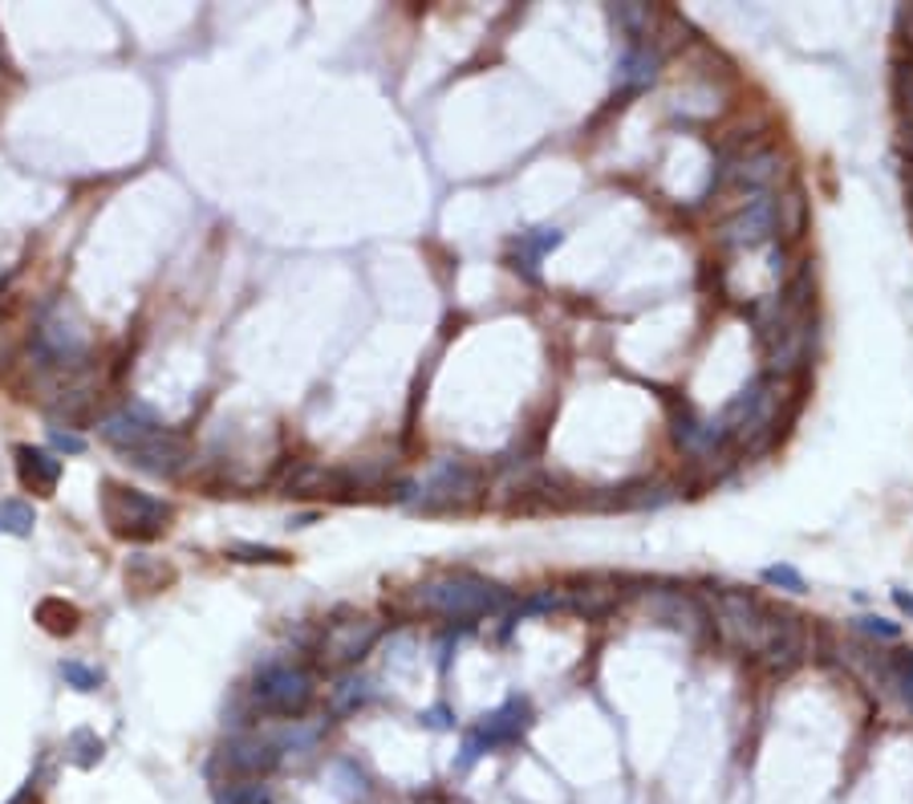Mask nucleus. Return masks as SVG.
<instances>
[{
    "label": "nucleus",
    "mask_w": 913,
    "mask_h": 804,
    "mask_svg": "<svg viewBox=\"0 0 913 804\" xmlns=\"http://www.w3.org/2000/svg\"><path fill=\"white\" fill-rule=\"evenodd\" d=\"M418 606L442 613V618H484V613L500 610L503 594L500 585L475 577V573H442L418 589Z\"/></svg>",
    "instance_id": "obj_1"
},
{
    "label": "nucleus",
    "mask_w": 913,
    "mask_h": 804,
    "mask_svg": "<svg viewBox=\"0 0 913 804\" xmlns=\"http://www.w3.org/2000/svg\"><path fill=\"white\" fill-rule=\"evenodd\" d=\"M102 508L110 533L131 536V540H155V536L167 533V521H171V508L162 500H155L147 491L119 488V484H106Z\"/></svg>",
    "instance_id": "obj_2"
},
{
    "label": "nucleus",
    "mask_w": 913,
    "mask_h": 804,
    "mask_svg": "<svg viewBox=\"0 0 913 804\" xmlns=\"http://www.w3.org/2000/svg\"><path fill=\"white\" fill-rule=\"evenodd\" d=\"M771 618L776 613H767L759 597L739 594V589H722L719 601H715V625H719V634L731 646L747 650V655L764 650L767 634H771Z\"/></svg>",
    "instance_id": "obj_3"
},
{
    "label": "nucleus",
    "mask_w": 913,
    "mask_h": 804,
    "mask_svg": "<svg viewBox=\"0 0 913 804\" xmlns=\"http://www.w3.org/2000/svg\"><path fill=\"white\" fill-rule=\"evenodd\" d=\"M256 703L272 715H301L313 703V679L309 670L289 667V662H268L256 674V686H252Z\"/></svg>",
    "instance_id": "obj_4"
},
{
    "label": "nucleus",
    "mask_w": 913,
    "mask_h": 804,
    "mask_svg": "<svg viewBox=\"0 0 913 804\" xmlns=\"http://www.w3.org/2000/svg\"><path fill=\"white\" fill-rule=\"evenodd\" d=\"M479 491H484V476L475 472L472 463L442 460L439 467L430 472L427 484H423V500H418V504L427 508V512H442V508H463V504H472Z\"/></svg>",
    "instance_id": "obj_5"
},
{
    "label": "nucleus",
    "mask_w": 913,
    "mask_h": 804,
    "mask_svg": "<svg viewBox=\"0 0 913 804\" xmlns=\"http://www.w3.org/2000/svg\"><path fill=\"white\" fill-rule=\"evenodd\" d=\"M382 634V625L374 618H345V622H333L325 630L321 638V658L329 667H350L357 658H366L374 650V642Z\"/></svg>",
    "instance_id": "obj_6"
},
{
    "label": "nucleus",
    "mask_w": 913,
    "mask_h": 804,
    "mask_svg": "<svg viewBox=\"0 0 913 804\" xmlns=\"http://www.w3.org/2000/svg\"><path fill=\"white\" fill-rule=\"evenodd\" d=\"M528 703L524 699H508L500 707V711H491L479 723V728L467 735V764H472L475 756H484V752H496V747H503V744H516L520 735H524V728H528Z\"/></svg>",
    "instance_id": "obj_7"
},
{
    "label": "nucleus",
    "mask_w": 913,
    "mask_h": 804,
    "mask_svg": "<svg viewBox=\"0 0 913 804\" xmlns=\"http://www.w3.org/2000/svg\"><path fill=\"white\" fill-rule=\"evenodd\" d=\"M771 236H776V199L771 195H752V204L719 228L722 248H755Z\"/></svg>",
    "instance_id": "obj_8"
},
{
    "label": "nucleus",
    "mask_w": 913,
    "mask_h": 804,
    "mask_svg": "<svg viewBox=\"0 0 913 804\" xmlns=\"http://www.w3.org/2000/svg\"><path fill=\"white\" fill-rule=\"evenodd\" d=\"M783 175V155L776 147H759L752 155H739L731 163L722 167V179L735 183L739 192H752V195H767V187Z\"/></svg>",
    "instance_id": "obj_9"
},
{
    "label": "nucleus",
    "mask_w": 913,
    "mask_h": 804,
    "mask_svg": "<svg viewBox=\"0 0 913 804\" xmlns=\"http://www.w3.org/2000/svg\"><path fill=\"white\" fill-rule=\"evenodd\" d=\"M804 650H808L804 622L792 618V613H776V618H771V634H767L764 650H759L764 667L776 670V674H783V670H792L795 662L804 658Z\"/></svg>",
    "instance_id": "obj_10"
},
{
    "label": "nucleus",
    "mask_w": 913,
    "mask_h": 804,
    "mask_svg": "<svg viewBox=\"0 0 913 804\" xmlns=\"http://www.w3.org/2000/svg\"><path fill=\"white\" fill-rule=\"evenodd\" d=\"M649 610H654V618L666 625H674V630H682L686 638H703L710 630V613L707 606L698 601L694 594H682V589H674V594H654L649 597Z\"/></svg>",
    "instance_id": "obj_11"
},
{
    "label": "nucleus",
    "mask_w": 913,
    "mask_h": 804,
    "mask_svg": "<svg viewBox=\"0 0 913 804\" xmlns=\"http://www.w3.org/2000/svg\"><path fill=\"white\" fill-rule=\"evenodd\" d=\"M277 744H268V740H256V735H248V740H232V744L223 747V768L232 776H240V780H260L265 772H272L277 768Z\"/></svg>",
    "instance_id": "obj_12"
},
{
    "label": "nucleus",
    "mask_w": 913,
    "mask_h": 804,
    "mask_svg": "<svg viewBox=\"0 0 913 804\" xmlns=\"http://www.w3.org/2000/svg\"><path fill=\"white\" fill-rule=\"evenodd\" d=\"M808 342H812V317H800L788 329H780V338L767 345V370L780 374V378L795 374L804 366V357H808Z\"/></svg>",
    "instance_id": "obj_13"
},
{
    "label": "nucleus",
    "mask_w": 913,
    "mask_h": 804,
    "mask_svg": "<svg viewBox=\"0 0 913 804\" xmlns=\"http://www.w3.org/2000/svg\"><path fill=\"white\" fill-rule=\"evenodd\" d=\"M162 427H155V418L143 415V411H114V415L102 418V427H98V435H102L110 447H119V451H138V447L147 443V439H155Z\"/></svg>",
    "instance_id": "obj_14"
},
{
    "label": "nucleus",
    "mask_w": 913,
    "mask_h": 804,
    "mask_svg": "<svg viewBox=\"0 0 913 804\" xmlns=\"http://www.w3.org/2000/svg\"><path fill=\"white\" fill-rule=\"evenodd\" d=\"M131 463L150 472V476H175L179 467L187 463V443L171 431H159L155 439H147V443L138 447V451H131Z\"/></svg>",
    "instance_id": "obj_15"
},
{
    "label": "nucleus",
    "mask_w": 913,
    "mask_h": 804,
    "mask_svg": "<svg viewBox=\"0 0 913 804\" xmlns=\"http://www.w3.org/2000/svg\"><path fill=\"white\" fill-rule=\"evenodd\" d=\"M13 455H16V476H21V484L33 491H41V496H53V488H58V479H61V460H53L49 451L29 447V443H21Z\"/></svg>",
    "instance_id": "obj_16"
},
{
    "label": "nucleus",
    "mask_w": 913,
    "mask_h": 804,
    "mask_svg": "<svg viewBox=\"0 0 913 804\" xmlns=\"http://www.w3.org/2000/svg\"><path fill=\"white\" fill-rule=\"evenodd\" d=\"M658 70H662V53L654 45L637 41L630 45L618 61V86L621 89H646L658 82Z\"/></svg>",
    "instance_id": "obj_17"
},
{
    "label": "nucleus",
    "mask_w": 913,
    "mask_h": 804,
    "mask_svg": "<svg viewBox=\"0 0 913 804\" xmlns=\"http://www.w3.org/2000/svg\"><path fill=\"white\" fill-rule=\"evenodd\" d=\"M804 223H808V199H804L800 187H792V192H783L776 199V232L783 240H800L804 236Z\"/></svg>",
    "instance_id": "obj_18"
},
{
    "label": "nucleus",
    "mask_w": 913,
    "mask_h": 804,
    "mask_svg": "<svg viewBox=\"0 0 913 804\" xmlns=\"http://www.w3.org/2000/svg\"><path fill=\"white\" fill-rule=\"evenodd\" d=\"M37 622L49 630V634H74L77 630V606L61 601V597H45L37 606Z\"/></svg>",
    "instance_id": "obj_19"
},
{
    "label": "nucleus",
    "mask_w": 913,
    "mask_h": 804,
    "mask_svg": "<svg viewBox=\"0 0 913 804\" xmlns=\"http://www.w3.org/2000/svg\"><path fill=\"white\" fill-rule=\"evenodd\" d=\"M613 21H618L625 33H630V45H637V37H649V29H654L658 13H654L649 4H618V9H613Z\"/></svg>",
    "instance_id": "obj_20"
},
{
    "label": "nucleus",
    "mask_w": 913,
    "mask_h": 804,
    "mask_svg": "<svg viewBox=\"0 0 913 804\" xmlns=\"http://www.w3.org/2000/svg\"><path fill=\"white\" fill-rule=\"evenodd\" d=\"M65 752H70V759H74L77 768H98V759L106 756V744L89 728H77L74 735L65 740Z\"/></svg>",
    "instance_id": "obj_21"
},
{
    "label": "nucleus",
    "mask_w": 913,
    "mask_h": 804,
    "mask_svg": "<svg viewBox=\"0 0 913 804\" xmlns=\"http://www.w3.org/2000/svg\"><path fill=\"white\" fill-rule=\"evenodd\" d=\"M33 524H37V512L25 500H0V533L4 536H29Z\"/></svg>",
    "instance_id": "obj_22"
},
{
    "label": "nucleus",
    "mask_w": 913,
    "mask_h": 804,
    "mask_svg": "<svg viewBox=\"0 0 913 804\" xmlns=\"http://www.w3.org/2000/svg\"><path fill=\"white\" fill-rule=\"evenodd\" d=\"M366 699H369V683L366 679H357V674H345V679H338V686H333V711L338 715L357 711Z\"/></svg>",
    "instance_id": "obj_23"
},
{
    "label": "nucleus",
    "mask_w": 913,
    "mask_h": 804,
    "mask_svg": "<svg viewBox=\"0 0 913 804\" xmlns=\"http://www.w3.org/2000/svg\"><path fill=\"white\" fill-rule=\"evenodd\" d=\"M216 804H272V801H268V789L260 780H240V784H228L216 796Z\"/></svg>",
    "instance_id": "obj_24"
},
{
    "label": "nucleus",
    "mask_w": 913,
    "mask_h": 804,
    "mask_svg": "<svg viewBox=\"0 0 913 804\" xmlns=\"http://www.w3.org/2000/svg\"><path fill=\"white\" fill-rule=\"evenodd\" d=\"M569 606H573L576 613H585V618H605V613L618 606V597L609 594V589H585V594H576Z\"/></svg>",
    "instance_id": "obj_25"
},
{
    "label": "nucleus",
    "mask_w": 913,
    "mask_h": 804,
    "mask_svg": "<svg viewBox=\"0 0 913 804\" xmlns=\"http://www.w3.org/2000/svg\"><path fill=\"white\" fill-rule=\"evenodd\" d=\"M61 679L74 686V691H98L102 686V670L86 667V662H61Z\"/></svg>",
    "instance_id": "obj_26"
},
{
    "label": "nucleus",
    "mask_w": 913,
    "mask_h": 804,
    "mask_svg": "<svg viewBox=\"0 0 913 804\" xmlns=\"http://www.w3.org/2000/svg\"><path fill=\"white\" fill-rule=\"evenodd\" d=\"M893 98L913 122V58H901L898 70H893Z\"/></svg>",
    "instance_id": "obj_27"
},
{
    "label": "nucleus",
    "mask_w": 913,
    "mask_h": 804,
    "mask_svg": "<svg viewBox=\"0 0 913 804\" xmlns=\"http://www.w3.org/2000/svg\"><path fill=\"white\" fill-rule=\"evenodd\" d=\"M764 581L767 585H780V589H792V594H804V577L792 565H767Z\"/></svg>",
    "instance_id": "obj_28"
},
{
    "label": "nucleus",
    "mask_w": 913,
    "mask_h": 804,
    "mask_svg": "<svg viewBox=\"0 0 913 804\" xmlns=\"http://www.w3.org/2000/svg\"><path fill=\"white\" fill-rule=\"evenodd\" d=\"M232 557H236V561H265V565H280V561H289L280 549H265V545H236Z\"/></svg>",
    "instance_id": "obj_29"
},
{
    "label": "nucleus",
    "mask_w": 913,
    "mask_h": 804,
    "mask_svg": "<svg viewBox=\"0 0 913 804\" xmlns=\"http://www.w3.org/2000/svg\"><path fill=\"white\" fill-rule=\"evenodd\" d=\"M893 683H898V691H901V699H905V707L913 711V655H905L893 667Z\"/></svg>",
    "instance_id": "obj_30"
},
{
    "label": "nucleus",
    "mask_w": 913,
    "mask_h": 804,
    "mask_svg": "<svg viewBox=\"0 0 913 804\" xmlns=\"http://www.w3.org/2000/svg\"><path fill=\"white\" fill-rule=\"evenodd\" d=\"M856 630H865V634H873V638H898V625L885 622V618H861Z\"/></svg>",
    "instance_id": "obj_31"
},
{
    "label": "nucleus",
    "mask_w": 913,
    "mask_h": 804,
    "mask_svg": "<svg viewBox=\"0 0 913 804\" xmlns=\"http://www.w3.org/2000/svg\"><path fill=\"white\" fill-rule=\"evenodd\" d=\"M49 439H53V447H61V451H70V455H82V451H86V439H82V435L49 431Z\"/></svg>",
    "instance_id": "obj_32"
},
{
    "label": "nucleus",
    "mask_w": 913,
    "mask_h": 804,
    "mask_svg": "<svg viewBox=\"0 0 913 804\" xmlns=\"http://www.w3.org/2000/svg\"><path fill=\"white\" fill-rule=\"evenodd\" d=\"M901 33H905V41L913 49V9H901Z\"/></svg>",
    "instance_id": "obj_33"
},
{
    "label": "nucleus",
    "mask_w": 913,
    "mask_h": 804,
    "mask_svg": "<svg viewBox=\"0 0 913 804\" xmlns=\"http://www.w3.org/2000/svg\"><path fill=\"white\" fill-rule=\"evenodd\" d=\"M893 601H898V606H901L905 613H913V597L905 594V589H898V594H893Z\"/></svg>",
    "instance_id": "obj_34"
},
{
    "label": "nucleus",
    "mask_w": 913,
    "mask_h": 804,
    "mask_svg": "<svg viewBox=\"0 0 913 804\" xmlns=\"http://www.w3.org/2000/svg\"><path fill=\"white\" fill-rule=\"evenodd\" d=\"M25 801H29V789H25V792H16V796H13V801H9V804H25Z\"/></svg>",
    "instance_id": "obj_35"
}]
</instances>
